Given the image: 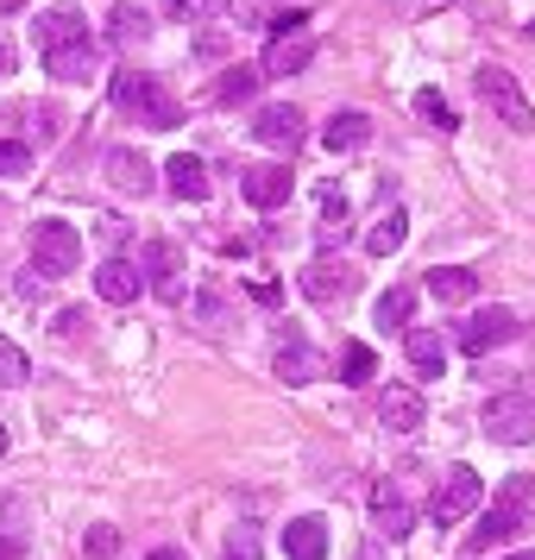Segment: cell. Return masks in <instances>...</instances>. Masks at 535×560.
<instances>
[{
  "mask_svg": "<svg viewBox=\"0 0 535 560\" xmlns=\"http://www.w3.org/2000/svg\"><path fill=\"white\" fill-rule=\"evenodd\" d=\"M372 523H379V535H409V498L397 491V485H372Z\"/></svg>",
  "mask_w": 535,
  "mask_h": 560,
  "instance_id": "cb8c5ba5",
  "label": "cell"
},
{
  "mask_svg": "<svg viewBox=\"0 0 535 560\" xmlns=\"http://www.w3.org/2000/svg\"><path fill=\"white\" fill-rule=\"evenodd\" d=\"M283 555L290 560H328V516H296L283 529Z\"/></svg>",
  "mask_w": 535,
  "mask_h": 560,
  "instance_id": "44dd1931",
  "label": "cell"
},
{
  "mask_svg": "<svg viewBox=\"0 0 535 560\" xmlns=\"http://www.w3.org/2000/svg\"><path fill=\"white\" fill-rule=\"evenodd\" d=\"M409 315H416V290H409V283H391V290L379 296V308H372V322H379L384 334L409 328Z\"/></svg>",
  "mask_w": 535,
  "mask_h": 560,
  "instance_id": "83f0119b",
  "label": "cell"
},
{
  "mask_svg": "<svg viewBox=\"0 0 535 560\" xmlns=\"http://www.w3.org/2000/svg\"><path fill=\"white\" fill-rule=\"evenodd\" d=\"M7 70H13V51H7V45H0V77H7Z\"/></svg>",
  "mask_w": 535,
  "mask_h": 560,
  "instance_id": "60d3db41",
  "label": "cell"
},
{
  "mask_svg": "<svg viewBox=\"0 0 535 560\" xmlns=\"http://www.w3.org/2000/svg\"><path fill=\"white\" fill-rule=\"evenodd\" d=\"M228 7H233V0H171V13H177V20H221Z\"/></svg>",
  "mask_w": 535,
  "mask_h": 560,
  "instance_id": "836d02e7",
  "label": "cell"
},
{
  "mask_svg": "<svg viewBox=\"0 0 535 560\" xmlns=\"http://www.w3.org/2000/svg\"><path fill=\"white\" fill-rule=\"evenodd\" d=\"M416 114H422V120H429L434 132H454V127H460V114H454L447 102H441L434 89H416Z\"/></svg>",
  "mask_w": 535,
  "mask_h": 560,
  "instance_id": "4dcf8cb0",
  "label": "cell"
},
{
  "mask_svg": "<svg viewBox=\"0 0 535 560\" xmlns=\"http://www.w3.org/2000/svg\"><path fill=\"white\" fill-rule=\"evenodd\" d=\"M32 32H38V51H57V45L89 38V20H82L77 7H51V13H38V20H32Z\"/></svg>",
  "mask_w": 535,
  "mask_h": 560,
  "instance_id": "ac0fdd59",
  "label": "cell"
},
{
  "mask_svg": "<svg viewBox=\"0 0 535 560\" xmlns=\"http://www.w3.org/2000/svg\"><path fill=\"white\" fill-rule=\"evenodd\" d=\"M107 183L120 189V196H152L158 189V171L146 152H132V145H114L107 152Z\"/></svg>",
  "mask_w": 535,
  "mask_h": 560,
  "instance_id": "4fadbf2b",
  "label": "cell"
},
{
  "mask_svg": "<svg viewBox=\"0 0 535 560\" xmlns=\"http://www.w3.org/2000/svg\"><path fill=\"white\" fill-rule=\"evenodd\" d=\"M20 7H26V0H0V13H20Z\"/></svg>",
  "mask_w": 535,
  "mask_h": 560,
  "instance_id": "b9f144b4",
  "label": "cell"
},
{
  "mask_svg": "<svg viewBox=\"0 0 535 560\" xmlns=\"http://www.w3.org/2000/svg\"><path fill=\"white\" fill-rule=\"evenodd\" d=\"M309 57H315V38H309V32H278L258 70H265V77H303Z\"/></svg>",
  "mask_w": 535,
  "mask_h": 560,
  "instance_id": "9a60e30c",
  "label": "cell"
},
{
  "mask_svg": "<svg viewBox=\"0 0 535 560\" xmlns=\"http://www.w3.org/2000/svg\"><path fill=\"white\" fill-rule=\"evenodd\" d=\"M0 454H7V429H0Z\"/></svg>",
  "mask_w": 535,
  "mask_h": 560,
  "instance_id": "ee69618b",
  "label": "cell"
},
{
  "mask_svg": "<svg viewBox=\"0 0 535 560\" xmlns=\"http://www.w3.org/2000/svg\"><path fill=\"white\" fill-rule=\"evenodd\" d=\"M82 548H89V555H95V560L120 555V529H114V523H95V529L82 535Z\"/></svg>",
  "mask_w": 535,
  "mask_h": 560,
  "instance_id": "d6a6232c",
  "label": "cell"
},
{
  "mask_svg": "<svg viewBox=\"0 0 535 560\" xmlns=\"http://www.w3.org/2000/svg\"><path fill=\"white\" fill-rule=\"evenodd\" d=\"M479 504H485V479L473 466H447L441 485H434V498H429V516L434 523H460V516H473Z\"/></svg>",
  "mask_w": 535,
  "mask_h": 560,
  "instance_id": "52a82bcc",
  "label": "cell"
},
{
  "mask_svg": "<svg viewBox=\"0 0 535 560\" xmlns=\"http://www.w3.org/2000/svg\"><path fill=\"white\" fill-rule=\"evenodd\" d=\"M479 102L504 120L510 132H530L535 127V107H530V95H523V82L510 77L504 63H485L479 70Z\"/></svg>",
  "mask_w": 535,
  "mask_h": 560,
  "instance_id": "5b68a950",
  "label": "cell"
},
{
  "mask_svg": "<svg viewBox=\"0 0 535 560\" xmlns=\"http://www.w3.org/2000/svg\"><path fill=\"white\" fill-rule=\"evenodd\" d=\"M278 32H309V13L303 7H296V13H278V20H271V38H278Z\"/></svg>",
  "mask_w": 535,
  "mask_h": 560,
  "instance_id": "8d00e7d4",
  "label": "cell"
},
{
  "mask_svg": "<svg viewBox=\"0 0 535 560\" xmlns=\"http://www.w3.org/2000/svg\"><path fill=\"white\" fill-rule=\"evenodd\" d=\"M82 265V233L70 221H38L32 228V271L38 278H70Z\"/></svg>",
  "mask_w": 535,
  "mask_h": 560,
  "instance_id": "277c9868",
  "label": "cell"
},
{
  "mask_svg": "<svg viewBox=\"0 0 535 560\" xmlns=\"http://www.w3.org/2000/svg\"><path fill=\"white\" fill-rule=\"evenodd\" d=\"M114 102L127 107V114H139V120L158 127V132L183 127V102L158 77H146V70H120V77H114Z\"/></svg>",
  "mask_w": 535,
  "mask_h": 560,
  "instance_id": "7a4b0ae2",
  "label": "cell"
},
{
  "mask_svg": "<svg viewBox=\"0 0 535 560\" xmlns=\"http://www.w3.org/2000/svg\"><path fill=\"white\" fill-rule=\"evenodd\" d=\"M253 139H258V145H271V152H283V158H296V145H303V114H296L290 102L258 107Z\"/></svg>",
  "mask_w": 535,
  "mask_h": 560,
  "instance_id": "30bf717a",
  "label": "cell"
},
{
  "mask_svg": "<svg viewBox=\"0 0 535 560\" xmlns=\"http://www.w3.org/2000/svg\"><path fill=\"white\" fill-rule=\"evenodd\" d=\"M32 171V152L20 139H0V177H26Z\"/></svg>",
  "mask_w": 535,
  "mask_h": 560,
  "instance_id": "e575fe53",
  "label": "cell"
},
{
  "mask_svg": "<svg viewBox=\"0 0 535 560\" xmlns=\"http://www.w3.org/2000/svg\"><path fill=\"white\" fill-rule=\"evenodd\" d=\"M429 296L434 303H473V296H479V271H466V265H434Z\"/></svg>",
  "mask_w": 535,
  "mask_h": 560,
  "instance_id": "603a6c76",
  "label": "cell"
},
{
  "mask_svg": "<svg viewBox=\"0 0 535 560\" xmlns=\"http://www.w3.org/2000/svg\"><path fill=\"white\" fill-rule=\"evenodd\" d=\"M365 139H372V114H359V107H340L328 127H322V145L328 152H359Z\"/></svg>",
  "mask_w": 535,
  "mask_h": 560,
  "instance_id": "7402d4cb",
  "label": "cell"
},
{
  "mask_svg": "<svg viewBox=\"0 0 535 560\" xmlns=\"http://www.w3.org/2000/svg\"><path fill=\"white\" fill-rule=\"evenodd\" d=\"M379 422L391 434H416L422 422H429L422 390H416V384H384V390H379Z\"/></svg>",
  "mask_w": 535,
  "mask_h": 560,
  "instance_id": "8fae6325",
  "label": "cell"
},
{
  "mask_svg": "<svg viewBox=\"0 0 535 560\" xmlns=\"http://www.w3.org/2000/svg\"><path fill=\"white\" fill-rule=\"evenodd\" d=\"M45 70H51L57 82H89L95 70H102V51H95V38H77V45L45 51Z\"/></svg>",
  "mask_w": 535,
  "mask_h": 560,
  "instance_id": "2e32d148",
  "label": "cell"
},
{
  "mask_svg": "<svg viewBox=\"0 0 535 560\" xmlns=\"http://www.w3.org/2000/svg\"><path fill=\"white\" fill-rule=\"evenodd\" d=\"M146 290L158 303H183L189 296V258H183L177 240H152L146 246Z\"/></svg>",
  "mask_w": 535,
  "mask_h": 560,
  "instance_id": "8992f818",
  "label": "cell"
},
{
  "mask_svg": "<svg viewBox=\"0 0 535 560\" xmlns=\"http://www.w3.org/2000/svg\"><path fill=\"white\" fill-rule=\"evenodd\" d=\"M271 365H278V378H283V384H309V378H322V353L309 347L303 334H283L278 353H271Z\"/></svg>",
  "mask_w": 535,
  "mask_h": 560,
  "instance_id": "e0dca14e",
  "label": "cell"
},
{
  "mask_svg": "<svg viewBox=\"0 0 535 560\" xmlns=\"http://www.w3.org/2000/svg\"><path fill=\"white\" fill-rule=\"evenodd\" d=\"M479 429L498 441V447H530L535 441V397L530 390H504V397H491L479 416Z\"/></svg>",
  "mask_w": 535,
  "mask_h": 560,
  "instance_id": "3957f363",
  "label": "cell"
},
{
  "mask_svg": "<svg viewBox=\"0 0 535 560\" xmlns=\"http://www.w3.org/2000/svg\"><path fill=\"white\" fill-rule=\"evenodd\" d=\"M504 560H535V555H504Z\"/></svg>",
  "mask_w": 535,
  "mask_h": 560,
  "instance_id": "7bdbcfd3",
  "label": "cell"
},
{
  "mask_svg": "<svg viewBox=\"0 0 535 560\" xmlns=\"http://www.w3.org/2000/svg\"><path fill=\"white\" fill-rule=\"evenodd\" d=\"M334 240H347V196L340 189H322V246H334Z\"/></svg>",
  "mask_w": 535,
  "mask_h": 560,
  "instance_id": "f546056e",
  "label": "cell"
},
{
  "mask_svg": "<svg viewBox=\"0 0 535 560\" xmlns=\"http://www.w3.org/2000/svg\"><path fill=\"white\" fill-rule=\"evenodd\" d=\"M404 240H409V214H404V208H384L379 228L365 233V253H372V258H391Z\"/></svg>",
  "mask_w": 535,
  "mask_h": 560,
  "instance_id": "4316f807",
  "label": "cell"
},
{
  "mask_svg": "<svg viewBox=\"0 0 535 560\" xmlns=\"http://www.w3.org/2000/svg\"><path fill=\"white\" fill-rule=\"evenodd\" d=\"M196 315H202V322H221V296H208L202 290V296H196Z\"/></svg>",
  "mask_w": 535,
  "mask_h": 560,
  "instance_id": "74e56055",
  "label": "cell"
},
{
  "mask_svg": "<svg viewBox=\"0 0 535 560\" xmlns=\"http://www.w3.org/2000/svg\"><path fill=\"white\" fill-rule=\"evenodd\" d=\"M404 353H409V372H416V378H441V372H447V340L434 328H409Z\"/></svg>",
  "mask_w": 535,
  "mask_h": 560,
  "instance_id": "d6986e66",
  "label": "cell"
},
{
  "mask_svg": "<svg viewBox=\"0 0 535 560\" xmlns=\"http://www.w3.org/2000/svg\"><path fill=\"white\" fill-rule=\"evenodd\" d=\"M334 365H340V384H372V372H379V359H372V347H359V340H347Z\"/></svg>",
  "mask_w": 535,
  "mask_h": 560,
  "instance_id": "f1b7e54d",
  "label": "cell"
},
{
  "mask_svg": "<svg viewBox=\"0 0 535 560\" xmlns=\"http://www.w3.org/2000/svg\"><path fill=\"white\" fill-rule=\"evenodd\" d=\"M258 82H265V70H258V63H233V70H221V82H214V102H221V107L253 102Z\"/></svg>",
  "mask_w": 535,
  "mask_h": 560,
  "instance_id": "484cf974",
  "label": "cell"
},
{
  "mask_svg": "<svg viewBox=\"0 0 535 560\" xmlns=\"http://www.w3.org/2000/svg\"><path fill=\"white\" fill-rule=\"evenodd\" d=\"M139 290H146V271L132 258H102L95 265V296L102 303H139Z\"/></svg>",
  "mask_w": 535,
  "mask_h": 560,
  "instance_id": "5bb4252c",
  "label": "cell"
},
{
  "mask_svg": "<svg viewBox=\"0 0 535 560\" xmlns=\"http://www.w3.org/2000/svg\"><path fill=\"white\" fill-rule=\"evenodd\" d=\"M164 189H171L177 202H208V164L189 158V152H177L171 164H164Z\"/></svg>",
  "mask_w": 535,
  "mask_h": 560,
  "instance_id": "ffe728a7",
  "label": "cell"
},
{
  "mask_svg": "<svg viewBox=\"0 0 535 560\" xmlns=\"http://www.w3.org/2000/svg\"><path fill=\"white\" fill-rule=\"evenodd\" d=\"M303 296L309 303H340L347 290H353V271H347V258H334V253H322V258H309L303 265Z\"/></svg>",
  "mask_w": 535,
  "mask_h": 560,
  "instance_id": "7c38bea8",
  "label": "cell"
},
{
  "mask_svg": "<svg viewBox=\"0 0 535 560\" xmlns=\"http://www.w3.org/2000/svg\"><path fill=\"white\" fill-rule=\"evenodd\" d=\"M530 498H535V472H516V479L491 498V510H485V523L473 535H466V555H485V548H498V541H510V535L530 523Z\"/></svg>",
  "mask_w": 535,
  "mask_h": 560,
  "instance_id": "6da1fadb",
  "label": "cell"
},
{
  "mask_svg": "<svg viewBox=\"0 0 535 560\" xmlns=\"http://www.w3.org/2000/svg\"><path fill=\"white\" fill-rule=\"evenodd\" d=\"M228 560H258V529L253 523H240V529L228 535Z\"/></svg>",
  "mask_w": 535,
  "mask_h": 560,
  "instance_id": "d590c367",
  "label": "cell"
},
{
  "mask_svg": "<svg viewBox=\"0 0 535 560\" xmlns=\"http://www.w3.org/2000/svg\"><path fill=\"white\" fill-rule=\"evenodd\" d=\"M146 560H183V555H177V548H152Z\"/></svg>",
  "mask_w": 535,
  "mask_h": 560,
  "instance_id": "ab89813d",
  "label": "cell"
},
{
  "mask_svg": "<svg viewBox=\"0 0 535 560\" xmlns=\"http://www.w3.org/2000/svg\"><path fill=\"white\" fill-rule=\"evenodd\" d=\"M32 378V359L13 347V340H0V390H20Z\"/></svg>",
  "mask_w": 535,
  "mask_h": 560,
  "instance_id": "1f68e13d",
  "label": "cell"
},
{
  "mask_svg": "<svg viewBox=\"0 0 535 560\" xmlns=\"http://www.w3.org/2000/svg\"><path fill=\"white\" fill-rule=\"evenodd\" d=\"M26 555V548H20V541H7V535H0V560H20Z\"/></svg>",
  "mask_w": 535,
  "mask_h": 560,
  "instance_id": "f35d334b",
  "label": "cell"
},
{
  "mask_svg": "<svg viewBox=\"0 0 535 560\" xmlns=\"http://www.w3.org/2000/svg\"><path fill=\"white\" fill-rule=\"evenodd\" d=\"M240 196L258 208V214H271L296 196V177H290V164H253V171H240Z\"/></svg>",
  "mask_w": 535,
  "mask_h": 560,
  "instance_id": "ba28073f",
  "label": "cell"
},
{
  "mask_svg": "<svg viewBox=\"0 0 535 560\" xmlns=\"http://www.w3.org/2000/svg\"><path fill=\"white\" fill-rule=\"evenodd\" d=\"M516 328H523V322H516L510 308H498V303H491V308H479V315H473V322L460 328V353L485 359L491 347H504V340H516Z\"/></svg>",
  "mask_w": 535,
  "mask_h": 560,
  "instance_id": "9c48e42d",
  "label": "cell"
},
{
  "mask_svg": "<svg viewBox=\"0 0 535 560\" xmlns=\"http://www.w3.org/2000/svg\"><path fill=\"white\" fill-rule=\"evenodd\" d=\"M146 38H152V13H146V7H114V13H107V45L132 51V45H146Z\"/></svg>",
  "mask_w": 535,
  "mask_h": 560,
  "instance_id": "d4e9b609",
  "label": "cell"
},
{
  "mask_svg": "<svg viewBox=\"0 0 535 560\" xmlns=\"http://www.w3.org/2000/svg\"><path fill=\"white\" fill-rule=\"evenodd\" d=\"M0 214H7V208H0Z\"/></svg>",
  "mask_w": 535,
  "mask_h": 560,
  "instance_id": "f6af8a7d",
  "label": "cell"
}]
</instances>
